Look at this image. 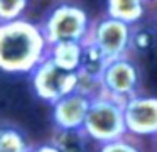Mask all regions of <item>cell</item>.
<instances>
[{"label":"cell","instance_id":"9c48e42d","mask_svg":"<svg viewBox=\"0 0 157 152\" xmlns=\"http://www.w3.org/2000/svg\"><path fill=\"white\" fill-rule=\"evenodd\" d=\"M81 51L83 42L64 41V42L51 44L48 47V57L59 69L66 71V73H76L79 69V63H81Z\"/></svg>","mask_w":157,"mask_h":152},{"label":"cell","instance_id":"9a60e30c","mask_svg":"<svg viewBox=\"0 0 157 152\" xmlns=\"http://www.w3.org/2000/svg\"><path fill=\"white\" fill-rule=\"evenodd\" d=\"M98 152H142V149L135 144L133 140H130L128 135L118 140L108 142V144H101Z\"/></svg>","mask_w":157,"mask_h":152},{"label":"cell","instance_id":"5b68a950","mask_svg":"<svg viewBox=\"0 0 157 152\" xmlns=\"http://www.w3.org/2000/svg\"><path fill=\"white\" fill-rule=\"evenodd\" d=\"M132 34L133 30L130 25L110 17H103L101 20L90 25L86 41L95 44L110 63L120 57H127L132 44Z\"/></svg>","mask_w":157,"mask_h":152},{"label":"cell","instance_id":"e0dca14e","mask_svg":"<svg viewBox=\"0 0 157 152\" xmlns=\"http://www.w3.org/2000/svg\"><path fill=\"white\" fill-rule=\"evenodd\" d=\"M31 152H59L54 145L49 142V144H41V145H32Z\"/></svg>","mask_w":157,"mask_h":152},{"label":"cell","instance_id":"30bf717a","mask_svg":"<svg viewBox=\"0 0 157 152\" xmlns=\"http://www.w3.org/2000/svg\"><path fill=\"white\" fill-rule=\"evenodd\" d=\"M145 0H106V17L132 27L144 17Z\"/></svg>","mask_w":157,"mask_h":152},{"label":"cell","instance_id":"4fadbf2b","mask_svg":"<svg viewBox=\"0 0 157 152\" xmlns=\"http://www.w3.org/2000/svg\"><path fill=\"white\" fill-rule=\"evenodd\" d=\"M32 145L21 130L0 127V152H31Z\"/></svg>","mask_w":157,"mask_h":152},{"label":"cell","instance_id":"8992f818","mask_svg":"<svg viewBox=\"0 0 157 152\" xmlns=\"http://www.w3.org/2000/svg\"><path fill=\"white\" fill-rule=\"evenodd\" d=\"M139 68L132 59L120 57L110 61L100 76L101 95L113 98L123 105L127 100L139 95Z\"/></svg>","mask_w":157,"mask_h":152},{"label":"cell","instance_id":"52a82bcc","mask_svg":"<svg viewBox=\"0 0 157 152\" xmlns=\"http://www.w3.org/2000/svg\"><path fill=\"white\" fill-rule=\"evenodd\" d=\"M127 135H157V98L135 95L123 103Z\"/></svg>","mask_w":157,"mask_h":152},{"label":"cell","instance_id":"5bb4252c","mask_svg":"<svg viewBox=\"0 0 157 152\" xmlns=\"http://www.w3.org/2000/svg\"><path fill=\"white\" fill-rule=\"evenodd\" d=\"M29 0H0V24L22 19Z\"/></svg>","mask_w":157,"mask_h":152},{"label":"cell","instance_id":"ba28073f","mask_svg":"<svg viewBox=\"0 0 157 152\" xmlns=\"http://www.w3.org/2000/svg\"><path fill=\"white\" fill-rule=\"evenodd\" d=\"M91 98L81 93L63 96L52 105V120L56 128H81Z\"/></svg>","mask_w":157,"mask_h":152},{"label":"cell","instance_id":"6da1fadb","mask_svg":"<svg viewBox=\"0 0 157 152\" xmlns=\"http://www.w3.org/2000/svg\"><path fill=\"white\" fill-rule=\"evenodd\" d=\"M48 47L41 27L29 20L0 24V69L5 73H31L48 56Z\"/></svg>","mask_w":157,"mask_h":152},{"label":"cell","instance_id":"2e32d148","mask_svg":"<svg viewBox=\"0 0 157 152\" xmlns=\"http://www.w3.org/2000/svg\"><path fill=\"white\" fill-rule=\"evenodd\" d=\"M150 44V37L147 32H139V34H132V44H130V47L132 46H139L140 49H147Z\"/></svg>","mask_w":157,"mask_h":152},{"label":"cell","instance_id":"7c38bea8","mask_svg":"<svg viewBox=\"0 0 157 152\" xmlns=\"http://www.w3.org/2000/svg\"><path fill=\"white\" fill-rule=\"evenodd\" d=\"M108 64L106 56L90 41L83 42V51H81V63H79V71L90 74V76L100 80L105 66Z\"/></svg>","mask_w":157,"mask_h":152},{"label":"cell","instance_id":"8fae6325","mask_svg":"<svg viewBox=\"0 0 157 152\" xmlns=\"http://www.w3.org/2000/svg\"><path fill=\"white\" fill-rule=\"evenodd\" d=\"M88 140L83 128H56L51 144L59 152H88Z\"/></svg>","mask_w":157,"mask_h":152},{"label":"cell","instance_id":"277c9868","mask_svg":"<svg viewBox=\"0 0 157 152\" xmlns=\"http://www.w3.org/2000/svg\"><path fill=\"white\" fill-rule=\"evenodd\" d=\"M29 74L36 95L49 105L76 91V73H66L56 68L48 56Z\"/></svg>","mask_w":157,"mask_h":152},{"label":"cell","instance_id":"7a4b0ae2","mask_svg":"<svg viewBox=\"0 0 157 152\" xmlns=\"http://www.w3.org/2000/svg\"><path fill=\"white\" fill-rule=\"evenodd\" d=\"M81 128L90 140L100 145L127 137L123 105L105 95L91 98Z\"/></svg>","mask_w":157,"mask_h":152},{"label":"cell","instance_id":"3957f363","mask_svg":"<svg viewBox=\"0 0 157 152\" xmlns=\"http://www.w3.org/2000/svg\"><path fill=\"white\" fill-rule=\"evenodd\" d=\"M90 17L85 9L73 3H61L46 17L41 27L48 46L64 41H75V42H85L90 32Z\"/></svg>","mask_w":157,"mask_h":152}]
</instances>
